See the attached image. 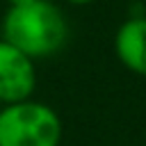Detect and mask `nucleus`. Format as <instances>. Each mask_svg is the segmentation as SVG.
<instances>
[{
  "label": "nucleus",
  "instance_id": "7ed1b4c3",
  "mask_svg": "<svg viewBox=\"0 0 146 146\" xmlns=\"http://www.w3.org/2000/svg\"><path fill=\"white\" fill-rule=\"evenodd\" d=\"M36 62L23 50L0 39V105L21 103L34 96Z\"/></svg>",
  "mask_w": 146,
  "mask_h": 146
},
{
  "label": "nucleus",
  "instance_id": "f257e3e1",
  "mask_svg": "<svg viewBox=\"0 0 146 146\" xmlns=\"http://www.w3.org/2000/svg\"><path fill=\"white\" fill-rule=\"evenodd\" d=\"M2 39L23 50L34 62L46 59L66 46L68 21L52 0L14 5L2 16Z\"/></svg>",
  "mask_w": 146,
  "mask_h": 146
},
{
  "label": "nucleus",
  "instance_id": "423d86ee",
  "mask_svg": "<svg viewBox=\"0 0 146 146\" xmlns=\"http://www.w3.org/2000/svg\"><path fill=\"white\" fill-rule=\"evenodd\" d=\"M9 7H14V5H25V2H32V0H5Z\"/></svg>",
  "mask_w": 146,
  "mask_h": 146
},
{
  "label": "nucleus",
  "instance_id": "39448f33",
  "mask_svg": "<svg viewBox=\"0 0 146 146\" xmlns=\"http://www.w3.org/2000/svg\"><path fill=\"white\" fill-rule=\"evenodd\" d=\"M68 5H78V7H82V5H91L94 0H66Z\"/></svg>",
  "mask_w": 146,
  "mask_h": 146
},
{
  "label": "nucleus",
  "instance_id": "20e7f679",
  "mask_svg": "<svg viewBox=\"0 0 146 146\" xmlns=\"http://www.w3.org/2000/svg\"><path fill=\"white\" fill-rule=\"evenodd\" d=\"M114 52L130 73L146 78V16H130L116 27Z\"/></svg>",
  "mask_w": 146,
  "mask_h": 146
},
{
  "label": "nucleus",
  "instance_id": "f03ea898",
  "mask_svg": "<svg viewBox=\"0 0 146 146\" xmlns=\"http://www.w3.org/2000/svg\"><path fill=\"white\" fill-rule=\"evenodd\" d=\"M64 123L43 100H21L0 107V146H59Z\"/></svg>",
  "mask_w": 146,
  "mask_h": 146
}]
</instances>
